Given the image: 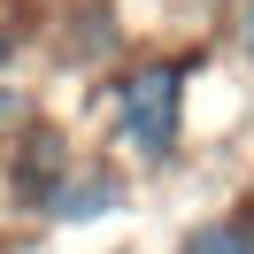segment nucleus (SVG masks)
Returning a JSON list of instances; mask_svg holds the SVG:
<instances>
[{"label":"nucleus","instance_id":"nucleus-5","mask_svg":"<svg viewBox=\"0 0 254 254\" xmlns=\"http://www.w3.org/2000/svg\"><path fill=\"white\" fill-rule=\"evenodd\" d=\"M231 47H239V62L254 69V0H231Z\"/></svg>","mask_w":254,"mask_h":254},{"label":"nucleus","instance_id":"nucleus-3","mask_svg":"<svg viewBox=\"0 0 254 254\" xmlns=\"http://www.w3.org/2000/svg\"><path fill=\"white\" fill-rule=\"evenodd\" d=\"M77 170V154H69L54 131H39V139H23V162H16V200L23 208H47L54 192H62V177Z\"/></svg>","mask_w":254,"mask_h":254},{"label":"nucleus","instance_id":"nucleus-2","mask_svg":"<svg viewBox=\"0 0 254 254\" xmlns=\"http://www.w3.org/2000/svg\"><path fill=\"white\" fill-rule=\"evenodd\" d=\"M131 200V185L116 170H100V162H77V170L62 177V192L47 200V216L54 223H93V216H116V208Z\"/></svg>","mask_w":254,"mask_h":254},{"label":"nucleus","instance_id":"nucleus-4","mask_svg":"<svg viewBox=\"0 0 254 254\" xmlns=\"http://www.w3.org/2000/svg\"><path fill=\"white\" fill-rule=\"evenodd\" d=\"M177 254H254V192H247V200H231L223 216H200V223H185Z\"/></svg>","mask_w":254,"mask_h":254},{"label":"nucleus","instance_id":"nucleus-6","mask_svg":"<svg viewBox=\"0 0 254 254\" xmlns=\"http://www.w3.org/2000/svg\"><path fill=\"white\" fill-rule=\"evenodd\" d=\"M0 54H8V39H0Z\"/></svg>","mask_w":254,"mask_h":254},{"label":"nucleus","instance_id":"nucleus-1","mask_svg":"<svg viewBox=\"0 0 254 254\" xmlns=\"http://www.w3.org/2000/svg\"><path fill=\"white\" fill-rule=\"evenodd\" d=\"M185 77L192 62L185 54H162V62H131L116 77V139H124L131 162H177L185 146Z\"/></svg>","mask_w":254,"mask_h":254}]
</instances>
